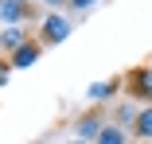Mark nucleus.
I'll list each match as a JSON object with an SVG mask.
<instances>
[{"label":"nucleus","instance_id":"obj_9","mask_svg":"<svg viewBox=\"0 0 152 144\" xmlns=\"http://www.w3.org/2000/svg\"><path fill=\"white\" fill-rule=\"evenodd\" d=\"M137 109H140V105H133V101H121V105H117V121H109V125H117V129H125V132H133V121H137Z\"/></svg>","mask_w":152,"mask_h":144},{"label":"nucleus","instance_id":"obj_15","mask_svg":"<svg viewBox=\"0 0 152 144\" xmlns=\"http://www.w3.org/2000/svg\"><path fill=\"white\" fill-rule=\"evenodd\" d=\"M74 144H82V140H74Z\"/></svg>","mask_w":152,"mask_h":144},{"label":"nucleus","instance_id":"obj_10","mask_svg":"<svg viewBox=\"0 0 152 144\" xmlns=\"http://www.w3.org/2000/svg\"><path fill=\"white\" fill-rule=\"evenodd\" d=\"M94 144H129V132H125V129H117V125H105V129L98 132Z\"/></svg>","mask_w":152,"mask_h":144},{"label":"nucleus","instance_id":"obj_17","mask_svg":"<svg viewBox=\"0 0 152 144\" xmlns=\"http://www.w3.org/2000/svg\"><path fill=\"white\" fill-rule=\"evenodd\" d=\"M0 4H4V0H0Z\"/></svg>","mask_w":152,"mask_h":144},{"label":"nucleus","instance_id":"obj_1","mask_svg":"<svg viewBox=\"0 0 152 144\" xmlns=\"http://www.w3.org/2000/svg\"><path fill=\"white\" fill-rule=\"evenodd\" d=\"M121 90L129 94L133 105H152V66H133L121 78Z\"/></svg>","mask_w":152,"mask_h":144},{"label":"nucleus","instance_id":"obj_7","mask_svg":"<svg viewBox=\"0 0 152 144\" xmlns=\"http://www.w3.org/2000/svg\"><path fill=\"white\" fill-rule=\"evenodd\" d=\"M133 136L152 144V105H140V109H137V121H133Z\"/></svg>","mask_w":152,"mask_h":144},{"label":"nucleus","instance_id":"obj_12","mask_svg":"<svg viewBox=\"0 0 152 144\" xmlns=\"http://www.w3.org/2000/svg\"><path fill=\"white\" fill-rule=\"evenodd\" d=\"M8 78H12V66H8V59H0V90L8 86Z\"/></svg>","mask_w":152,"mask_h":144},{"label":"nucleus","instance_id":"obj_2","mask_svg":"<svg viewBox=\"0 0 152 144\" xmlns=\"http://www.w3.org/2000/svg\"><path fill=\"white\" fill-rule=\"evenodd\" d=\"M70 31H74V23H70L66 16L47 12L43 23H39V43H43V47H58V43H66V39H70Z\"/></svg>","mask_w":152,"mask_h":144},{"label":"nucleus","instance_id":"obj_11","mask_svg":"<svg viewBox=\"0 0 152 144\" xmlns=\"http://www.w3.org/2000/svg\"><path fill=\"white\" fill-rule=\"evenodd\" d=\"M66 4H70L74 12H90V8H94V4H98V0H66Z\"/></svg>","mask_w":152,"mask_h":144},{"label":"nucleus","instance_id":"obj_5","mask_svg":"<svg viewBox=\"0 0 152 144\" xmlns=\"http://www.w3.org/2000/svg\"><path fill=\"white\" fill-rule=\"evenodd\" d=\"M117 94H121V78H98V82H90V90H86V97L94 101V105H105Z\"/></svg>","mask_w":152,"mask_h":144},{"label":"nucleus","instance_id":"obj_16","mask_svg":"<svg viewBox=\"0 0 152 144\" xmlns=\"http://www.w3.org/2000/svg\"><path fill=\"white\" fill-rule=\"evenodd\" d=\"M35 144H43V140H35Z\"/></svg>","mask_w":152,"mask_h":144},{"label":"nucleus","instance_id":"obj_8","mask_svg":"<svg viewBox=\"0 0 152 144\" xmlns=\"http://www.w3.org/2000/svg\"><path fill=\"white\" fill-rule=\"evenodd\" d=\"M27 39H31V35H27V27L20 23V27H4V31H0V47H4L8 55L16 51V47H23Z\"/></svg>","mask_w":152,"mask_h":144},{"label":"nucleus","instance_id":"obj_13","mask_svg":"<svg viewBox=\"0 0 152 144\" xmlns=\"http://www.w3.org/2000/svg\"><path fill=\"white\" fill-rule=\"evenodd\" d=\"M43 4H47V8L55 12V8H63V4H66V0H43Z\"/></svg>","mask_w":152,"mask_h":144},{"label":"nucleus","instance_id":"obj_6","mask_svg":"<svg viewBox=\"0 0 152 144\" xmlns=\"http://www.w3.org/2000/svg\"><path fill=\"white\" fill-rule=\"evenodd\" d=\"M0 20L8 27H20V23L31 20V4H27V0H4V4H0Z\"/></svg>","mask_w":152,"mask_h":144},{"label":"nucleus","instance_id":"obj_14","mask_svg":"<svg viewBox=\"0 0 152 144\" xmlns=\"http://www.w3.org/2000/svg\"><path fill=\"white\" fill-rule=\"evenodd\" d=\"M129 144H148V140H129Z\"/></svg>","mask_w":152,"mask_h":144},{"label":"nucleus","instance_id":"obj_4","mask_svg":"<svg viewBox=\"0 0 152 144\" xmlns=\"http://www.w3.org/2000/svg\"><path fill=\"white\" fill-rule=\"evenodd\" d=\"M39 55H43V43H39V39H27L23 47H16V51L8 55V66H12V70H27V66L39 63Z\"/></svg>","mask_w":152,"mask_h":144},{"label":"nucleus","instance_id":"obj_3","mask_svg":"<svg viewBox=\"0 0 152 144\" xmlns=\"http://www.w3.org/2000/svg\"><path fill=\"white\" fill-rule=\"evenodd\" d=\"M105 125H109V121L102 117V113H98V109H90V113H82V117L74 121V132H78V140H82V144H94V140H98V132H102Z\"/></svg>","mask_w":152,"mask_h":144}]
</instances>
